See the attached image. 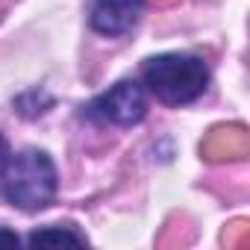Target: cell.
Segmentation results:
<instances>
[{"instance_id": "6da1fadb", "label": "cell", "mask_w": 250, "mask_h": 250, "mask_svg": "<svg viewBox=\"0 0 250 250\" xmlns=\"http://www.w3.org/2000/svg\"><path fill=\"white\" fill-rule=\"evenodd\" d=\"M59 188L56 165L44 150H24L0 171V197L6 203L24 209V212H39L53 203Z\"/></svg>"}, {"instance_id": "7a4b0ae2", "label": "cell", "mask_w": 250, "mask_h": 250, "mask_svg": "<svg viewBox=\"0 0 250 250\" xmlns=\"http://www.w3.org/2000/svg\"><path fill=\"white\" fill-rule=\"evenodd\" d=\"M142 80L147 91L165 106H183L197 100L209 85V68L191 53H162L145 62Z\"/></svg>"}, {"instance_id": "3957f363", "label": "cell", "mask_w": 250, "mask_h": 250, "mask_svg": "<svg viewBox=\"0 0 250 250\" xmlns=\"http://www.w3.org/2000/svg\"><path fill=\"white\" fill-rule=\"evenodd\" d=\"M88 118L100 124H112V127H136V124L147 115V97L145 88L133 80H121L100 97L88 103Z\"/></svg>"}, {"instance_id": "277c9868", "label": "cell", "mask_w": 250, "mask_h": 250, "mask_svg": "<svg viewBox=\"0 0 250 250\" xmlns=\"http://www.w3.org/2000/svg\"><path fill=\"white\" fill-rule=\"evenodd\" d=\"M145 9V0H94L88 24L100 36H124L130 33Z\"/></svg>"}, {"instance_id": "5b68a950", "label": "cell", "mask_w": 250, "mask_h": 250, "mask_svg": "<svg viewBox=\"0 0 250 250\" xmlns=\"http://www.w3.org/2000/svg\"><path fill=\"white\" fill-rule=\"evenodd\" d=\"M33 247H47V244H85V235L68 229V227H44V229H36L30 238H27Z\"/></svg>"}, {"instance_id": "8992f818", "label": "cell", "mask_w": 250, "mask_h": 250, "mask_svg": "<svg viewBox=\"0 0 250 250\" xmlns=\"http://www.w3.org/2000/svg\"><path fill=\"white\" fill-rule=\"evenodd\" d=\"M18 244H21V238H18L12 229L0 227V247H18Z\"/></svg>"}, {"instance_id": "52a82bcc", "label": "cell", "mask_w": 250, "mask_h": 250, "mask_svg": "<svg viewBox=\"0 0 250 250\" xmlns=\"http://www.w3.org/2000/svg\"><path fill=\"white\" fill-rule=\"evenodd\" d=\"M9 162V145H6V139L0 136V171H3V165Z\"/></svg>"}]
</instances>
